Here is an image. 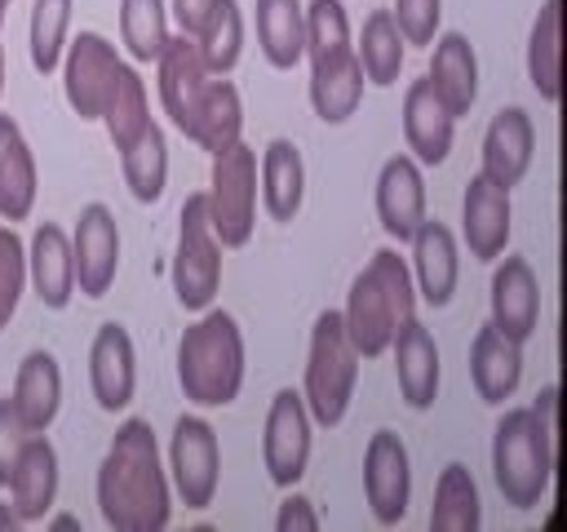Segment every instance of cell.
Wrapping results in <instances>:
<instances>
[{
	"label": "cell",
	"instance_id": "60d3db41",
	"mask_svg": "<svg viewBox=\"0 0 567 532\" xmlns=\"http://www.w3.org/2000/svg\"><path fill=\"white\" fill-rule=\"evenodd\" d=\"M22 288H27V244L18 239L13 222H4L0 226V332L13 319Z\"/></svg>",
	"mask_w": 567,
	"mask_h": 532
},
{
	"label": "cell",
	"instance_id": "d6986e66",
	"mask_svg": "<svg viewBox=\"0 0 567 532\" xmlns=\"http://www.w3.org/2000/svg\"><path fill=\"white\" fill-rule=\"evenodd\" d=\"M536 155V124L523 106H501L483 133V177L496 186H518Z\"/></svg>",
	"mask_w": 567,
	"mask_h": 532
},
{
	"label": "cell",
	"instance_id": "bcb514c9",
	"mask_svg": "<svg viewBox=\"0 0 567 532\" xmlns=\"http://www.w3.org/2000/svg\"><path fill=\"white\" fill-rule=\"evenodd\" d=\"M208 9H213V0H173V22H177V31L195 40L199 27H204V18H208Z\"/></svg>",
	"mask_w": 567,
	"mask_h": 532
},
{
	"label": "cell",
	"instance_id": "8992f818",
	"mask_svg": "<svg viewBox=\"0 0 567 532\" xmlns=\"http://www.w3.org/2000/svg\"><path fill=\"white\" fill-rule=\"evenodd\" d=\"M217 288H221V244L208 222V200H204V191H195L182 200V213H177L173 293H177L182 310L199 315L204 306L217 301Z\"/></svg>",
	"mask_w": 567,
	"mask_h": 532
},
{
	"label": "cell",
	"instance_id": "44dd1931",
	"mask_svg": "<svg viewBox=\"0 0 567 532\" xmlns=\"http://www.w3.org/2000/svg\"><path fill=\"white\" fill-rule=\"evenodd\" d=\"M27 284L35 288L40 306L66 310L75 297V257H71V235L58 222H40L31 244H27Z\"/></svg>",
	"mask_w": 567,
	"mask_h": 532
},
{
	"label": "cell",
	"instance_id": "1f68e13d",
	"mask_svg": "<svg viewBox=\"0 0 567 532\" xmlns=\"http://www.w3.org/2000/svg\"><path fill=\"white\" fill-rule=\"evenodd\" d=\"M527 80L545 102L563 98V0H545L536 9L527 35Z\"/></svg>",
	"mask_w": 567,
	"mask_h": 532
},
{
	"label": "cell",
	"instance_id": "484cf974",
	"mask_svg": "<svg viewBox=\"0 0 567 532\" xmlns=\"http://www.w3.org/2000/svg\"><path fill=\"white\" fill-rule=\"evenodd\" d=\"M239 133H244V98H239L235 80L208 75V84L199 89V98L190 106V120H186L182 137H190L195 146H204L213 155V151L230 146Z\"/></svg>",
	"mask_w": 567,
	"mask_h": 532
},
{
	"label": "cell",
	"instance_id": "7bdbcfd3",
	"mask_svg": "<svg viewBox=\"0 0 567 532\" xmlns=\"http://www.w3.org/2000/svg\"><path fill=\"white\" fill-rule=\"evenodd\" d=\"M27 426H22V417H18V408H13V399H0V488L9 483V474H13V466H18V452H22V443H27Z\"/></svg>",
	"mask_w": 567,
	"mask_h": 532
},
{
	"label": "cell",
	"instance_id": "ba28073f",
	"mask_svg": "<svg viewBox=\"0 0 567 532\" xmlns=\"http://www.w3.org/2000/svg\"><path fill=\"white\" fill-rule=\"evenodd\" d=\"M217 479H221L217 430L204 417H177L168 439V488L182 497L186 510H204L217 497Z\"/></svg>",
	"mask_w": 567,
	"mask_h": 532
},
{
	"label": "cell",
	"instance_id": "52a82bcc",
	"mask_svg": "<svg viewBox=\"0 0 567 532\" xmlns=\"http://www.w3.org/2000/svg\"><path fill=\"white\" fill-rule=\"evenodd\" d=\"M208 222L221 248H244L257 222V155L244 137L213 151V186L204 191Z\"/></svg>",
	"mask_w": 567,
	"mask_h": 532
},
{
	"label": "cell",
	"instance_id": "9a60e30c",
	"mask_svg": "<svg viewBox=\"0 0 567 532\" xmlns=\"http://www.w3.org/2000/svg\"><path fill=\"white\" fill-rule=\"evenodd\" d=\"M89 386H93V399L97 408L106 412H120L133 403V390H137V350H133V337L124 324H102L93 332V346H89Z\"/></svg>",
	"mask_w": 567,
	"mask_h": 532
},
{
	"label": "cell",
	"instance_id": "f6af8a7d",
	"mask_svg": "<svg viewBox=\"0 0 567 532\" xmlns=\"http://www.w3.org/2000/svg\"><path fill=\"white\" fill-rule=\"evenodd\" d=\"M527 412H532V421L540 426V434H545V439L558 448V386H545Z\"/></svg>",
	"mask_w": 567,
	"mask_h": 532
},
{
	"label": "cell",
	"instance_id": "277c9868",
	"mask_svg": "<svg viewBox=\"0 0 567 532\" xmlns=\"http://www.w3.org/2000/svg\"><path fill=\"white\" fill-rule=\"evenodd\" d=\"M554 466H558V448L540 434L532 412L527 408L501 412L492 430V479L501 488V501H509L514 510H536L549 492Z\"/></svg>",
	"mask_w": 567,
	"mask_h": 532
},
{
	"label": "cell",
	"instance_id": "ac0fdd59",
	"mask_svg": "<svg viewBox=\"0 0 567 532\" xmlns=\"http://www.w3.org/2000/svg\"><path fill=\"white\" fill-rule=\"evenodd\" d=\"M452 137H456V115L443 106V98L434 93V84L421 75L408 84L403 93V142L408 155L416 164H443L452 155Z\"/></svg>",
	"mask_w": 567,
	"mask_h": 532
},
{
	"label": "cell",
	"instance_id": "d590c367",
	"mask_svg": "<svg viewBox=\"0 0 567 532\" xmlns=\"http://www.w3.org/2000/svg\"><path fill=\"white\" fill-rule=\"evenodd\" d=\"M195 44H199V58H204L208 75H230L239 53H244V9H239V0H213Z\"/></svg>",
	"mask_w": 567,
	"mask_h": 532
},
{
	"label": "cell",
	"instance_id": "6da1fadb",
	"mask_svg": "<svg viewBox=\"0 0 567 532\" xmlns=\"http://www.w3.org/2000/svg\"><path fill=\"white\" fill-rule=\"evenodd\" d=\"M97 510L106 528L120 532H159L173 519V488L159 461V443L146 417H128L102 466H97Z\"/></svg>",
	"mask_w": 567,
	"mask_h": 532
},
{
	"label": "cell",
	"instance_id": "ffe728a7",
	"mask_svg": "<svg viewBox=\"0 0 567 532\" xmlns=\"http://www.w3.org/2000/svg\"><path fill=\"white\" fill-rule=\"evenodd\" d=\"M9 505L22 523H40L53 501H58V452L49 443L44 430H31L22 452H18V466L9 474Z\"/></svg>",
	"mask_w": 567,
	"mask_h": 532
},
{
	"label": "cell",
	"instance_id": "4316f807",
	"mask_svg": "<svg viewBox=\"0 0 567 532\" xmlns=\"http://www.w3.org/2000/svg\"><path fill=\"white\" fill-rule=\"evenodd\" d=\"M257 200L275 222H292L306 200V160L288 137H275L257 160Z\"/></svg>",
	"mask_w": 567,
	"mask_h": 532
},
{
	"label": "cell",
	"instance_id": "30bf717a",
	"mask_svg": "<svg viewBox=\"0 0 567 532\" xmlns=\"http://www.w3.org/2000/svg\"><path fill=\"white\" fill-rule=\"evenodd\" d=\"M310 412L301 390H279L266 408V426H261V461L275 488H292L306 474L310 461Z\"/></svg>",
	"mask_w": 567,
	"mask_h": 532
},
{
	"label": "cell",
	"instance_id": "603a6c76",
	"mask_svg": "<svg viewBox=\"0 0 567 532\" xmlns=\"http://www.w3.org/2000/svg\"><path fill=\"white\" fill-rule=\"evenodd\" d=\"M159 62V102H164V115L173 120V129H186L190 120V106L199 98V89L208 84V66L199 58V44L190 35H168L164 49L155 53Z\"/></svg>",
	"mask_w": 567,
	"mask_h": 532
},
{
	"label": "cell",
	"instance_id": "3957f363",
	"mask_svg": "<svg viewBox=\"0 0 567 532\" xmlns=\"http://www.w3.org/2000/svg\"><path fill=\"white\" fill-rule=\"evenodd\" d=\"M177 386L199 408L235 403L244 386V332L230 310L204 306L177 341Z\"/></svg>",
	"mask_w": 567,
	"mask_h": 532
},
{
	"label": "cell",
	"instance_id": "4fadbf2b",
	"mask_svg": "<svg viewBox=\"0 0 567 532\" xmlns=\"http://www.w3.org/2000/svg\"><path fill=\"white\" fill-rule=\"evenodd\" d=\"M487 297H492V324L509 337V341H527L540 324V279L532 270L527 257L509 253L496 262L492 270V284H487Z\"/></svg>",
	"mask_w": 567,
	"mask_h": 532
},
{
	"label": "cell",
	"instance_id": "9c48e42d",
	"mask_svg": "<svg viewBox=\"0 0 567 532\" xmlns=\"http://www.w3.org/2000/svg\"><path fill=\"white\" fill-rule=\"evenodd\" d=\"M62 93L71 102V111L80 120H102V106L120 80V53L106 35L97 31H80L66 49H62Z\"/></svg>",
	"mask_w": 567,
	"mask_h": 532
},
{
	"label": "cell",
	"instance_id": "d6a6232c",
	"mask_svg": "<svg viewBox=\"0 0 567 532\" xmlns=\"http://www.w3.org/2000/svg\"><path fill=\"white\" fill-rule=\"evenodd\" d=\"M120 168H124L128 195L137 204H155L164 195V182H168V142H164V129L155 120L120 151Z\"/></svg>",
	"mask_w": 567,
	"mask_h": 532
},
{
	"label": "cell",
	"instance_id": "c3c4849f",
	"mask_svg": "<svg viewBox=\"0 0 567 532\" xmlns=\"http://www.w3.org/2000/svg\"><path fill=\"white\" fill-rule=\"evenodd\" d=\"M0 528H22V519L13 514V505H9V501H0Z\"/></svg>",
	"mask_w": 567,
	"mask_h": 532
},
{
	"label": "cell",
	"instance_id": "7a4b0ae2",
	"mask_svg": "<svg viewBox=\"0 0 567 532\" xmlns=\"http://www.w3.org/2000/svg\"><path fill=\"white\" fill-rule=\"evenodd\" d=\"M412 315H416V288H412L408 257L394 248H377L368 257V266L354 275L346 306H341L350 346L359 350V359H377L390 350V337Z\"/></svg>",
	"mask_w": 567,
	"mask_h": 532
},
{
	"label": "cell",
	"instance_id": "d4e9b609",
	"mask_svg": "<svg viewBox=\"0 0 567 532\" xmlns=\"http://www.w3.org/2000/svg\"><path fill=\"white\" fill-rule=\"evenodd\" d=\"M470 381L483 403H505L523 381V346L496 324H483L470 341Z\"/></svg>",
	"mask_w": 567,
	"mask_h": 532
},
{
	"label": "cell",
	"instance_id": "7402d4cb",
	"mask_svg": "<svg viewBox=\"0 0 567 532\" xmlns=\"http://www.w3.org/2000/svg\"><path fill=\"white\" fill-rule=\"evenodd\" d=\"M394 346V381L408 408H430L439 399V341L425 324H416V315L390 337Z\"/></svg>",
	"mask_w": 567,
	"mask_h": 532
},
{
	"label": "cell",
	"instance_id": "74e56055",
	"mask_svg": "<svg viewBox=\"0 0 567 532\" xmlns=\"http://www.w3.org/2000/svg\"><path fill=\"white\" fill-rule=\"evenodd\" d=\"M120 40L133 62H155V53L168 40L164 0H120Z\"/></svg>",
	"mask_w": 567,
	"mask_h": 532
},
{
	"label": "cell",
	"instance_id": "b9f144b4",
	"mask_svg": "<svg viewBox=\"0 0 567 532\" xmlns=\"http://www.w3.org/2000/svg\"><path fill=\"white\" fill-rule=\"evenodd\" d=\"M394 27L403 35V44L430 49L439 35V18H443V0H394Z\"/></svg>",
	"mask_w": 567,
	"mask_h": 532
},
{
	"label": "cell",
	"instance_id": "2e32d148",
	"mask_svg": "<svg viewBox=\"0 0 567 532\" xmlns=\"http://www.w3.org/2000/svg\"><path fill=\"white\" fill-rule=\"evenodd\" d=\"M377 222L394 244H408L425 222V177L412 155H390L377 173Z\"/></svg>",
	"mask_w": 567,
	"mask_h": 532
},
{
	"label": "cell",
	"instance_id": "e0dca14e",
	"mask_svg": "<svg viewBox=\"0 0 567 532\" xmlns=\"http://www.w3.org/2000/svg\"><path fill=\"white\" fill-rule=\"evenodd\" d=\"M412 288L425 306H447L452 293H456V275H461V253H456V235L447 222H434L425 217L416 231H412Z\"/></svg>",
	"mask_w": 567,
	"mask_h": 532
},
{
	"label": "cell",
	"instance_id": "7c38bea8",
	"mask_svg": "<svg viewBox=\"0 0 567 532\" xmlns=\"http://www.w3.org/2000/svg\"><path fill=\"white\" fill-rule=\"evenodd\" d=\"M71 257H75V288L84 297H106L120 270V226L115 213L106 204H84L75 217V235H71Z\"/></svg>",
	"mask_w": 567,
	"mask_h": 532
},
{
	"label": "cell",
	"instance_id": "681fc988",
	"mask_svg": "<svg viewBox=\"0 0 567 532\" xmlns=\"http://www.w3.org/2000/svg\"><path fill=\"white\" fill-rule=\"evenodd\" d=\"M0 35H4V13H0ZM0 93H4V40H0Z\"/></svg>",
	"mask_w": 567,
	"mask_h": 532
},
{
	"label": "cell",
	"instance_id": "ab89813d",
	"mask_svg": "<svg viewBox=\"0 0 567 532\" xmlns=\"http://www.w3.org/2000/svg\"><path fill=\"white\" fill-rule=\"evenodd\" d=\"M350 13L341 0H310L306 4V53L310 62H332L350 53Z\"/></svg>",
	"mask_w": 567,
	"mask_h": 532
},
{
	"label": "cell",
	"instance_id": "f35d334b",
	"mask_svg": "<svg viewBox=\"0 0 567 532\" xmlns=\"http://www.w3.org/2000/svg\"><path fill=\"white\" fill-rule=\"evenodd\" d=\"M71 4H75V0H31L27 40H31V62H35L40 75H53L58 62H62L66 27H71Z\"/></svg>",
	"mask_w": 567,
	"mask_h": 532
},
{
	"label": "cell",
	"instance_id": "7dc6e473",
	"mask_svg": "<svg viewBox=\"0 0 567 532\" xmlns=\"http://www.w3.org/2000/svg\"><path fill=\"white\" fill-rule=\"evenodd\" d=\"M49 528H58V532H71V528H80V519H75V514H53V519H49Z\"/></svg>",
	"mask_w": 567,
	"mask_h": 532
},
{
	"label": "cell",
	"instance_id": "836d02e7",
	"mask_svg": "<svg viewBox=\"0 0 567 532\" xmlns=\"http://www.w3.org/2000/svg\"><path fill=\"white\" fill-rule=\"evenodd\" d=\"M483 523L478 505V483L461 461H447L434 483V505H430V528L439 532H474Z\"/></svg>",
	"mask_w": 567,
	"mask_h": 532
},
{
	"label": "cell",
	"instance_id": "4dcf8cb0",
	"mask_svg": "<svg viewBox=\"0 0 567 532\" xmlns=\"http://www.w3.org/2000/svg\"><path fill=\"white\" fill-rule=\"evenodd\" d=\"M257 49L275 71H292L306 53V4L301 0H257L252 4Z\"/></svg>",
	"mask_w": 567,
	"mask_h": 532
},
{
	"label": "cell",
	"instance_id": "5b68a950",
	"mask_svg": "<svg viewBox=\"0 0 567 532\" xmlns=\"http://www.w3.org/2000/svg\"><path fill=\"white\" fill-rule=\"evenodd\" d=\"M359 381V350L346 337L341 310H323L310 324V350H306V377H301V399L315 426L332 430L350 412Z\"/></svg>",
	"mask_w": 567,
	"mask_h": 532
},
{
	"label": "cell",
	"instance_id": "5bb4252c",
	"mask_svg": "<svg viewBox=\"0 0 567 532\" xmlns=\"http://www.w3.org/2000/svg\"><path fill=\"white\" fill-rule=\"evenodd\" d=\"M509 222H514V204L509 191L487 182L483 173L465 182L461 195V235H465V253L474 262H496L509 244Z\"/></svg>",
	"mask_w": 567,
	"mask_h": 532
},
{
	"label": "cell",
	"instance_id": "cb8c5ba5",
	"mask_svg": "<svg viewBox=\"0 0 567 532\" xmlns=\"http://www.w3.org/2000/svg\"><path fill=\"white\" fill-rule=\"evenodd\" d=\"M425 80L434 84V93L443 98V106L461 120L470 115L474 98H478V53L465 40V31H443L434 35V53H430V71Z\"/></svg>",
	"mask_w": 567,
	"mask_h": 532
},
{
	"label": "cell",
	"instance_id": "f546056e",
	"mask_svg": "<svg viewBox=\"0 0 567 532\" xmlns=\"http://www.w3.org/2000/svg\"><path fill=\"white\" fill-rule=\"evenodd\" d=\"M363 66H359V53H341L332 62H310V111L323 120V124H346L359 102H363Z\"/></svg>",
	"mask_w": 567,
	"mask_h": 532
},
{
	"label": "cell",
	"instance_id": "ee69618b",
	"mask_svg": "<svg viewBox=\"0 0 567 532\" xmlns=\"http://www.w3.org/2000/svg\"><path fill=\"white\" fill-rule=\"evenodd\" d=\"M275 528H279V532H292V528L315 532V528H319V510H315V501H310V497H301V492H292L288 501H279Z\"/></svg>",
	"mask_w": 567,
	"mask_h": 532
},
{
	"label": "cell",
	"instance_id": "f1b7e54d",
	"mask_svg": "<svg viewBox=\"0 0 567 532\" xmlns=\"http://www.w3.org/2000/svg\"><path fill=\"white\" fill-rule=\"evenodd\" d=\"M35 155L18 129L13 115H0V217L4 222H22L35 208Z\"/></svg>",
	"mask_w": 567,
	"mask_h": 532
},
{
	"label": "cell",
	"instance_id": "83f0119b",
	"mask_svg": "<svg viewBox=\"0 0 567 532\" xmlns=\"http://www.w3.org/2000/svg\"><path fill=\"white\" fill-rule=\"evenodd\" d=\"M9 399H13V408H18L27 430H49L53 426L58 403H62V368H58V359L44 346L22 355Z\"/></svg>",
	"mask_w": 567,
	"mask_h": 532
},
{
	"label": "cell",
	"instance_id": "f907efd6",
	"mask_svg": "<svg viewBox=\"0 0 567 532\" xmlns=\"http://www.w3.org/2000/svg\"><path fill=\"white\" fill-rule=\"evenodd\" d=\"M4 9H9V0H0V13H4Z\"/></svg>",
	"mask_w": 567,
	"mask_h": 532
},
{
	"label": "cell",
	"instance_id": "8fae6325",
	"mask_svg": "<svg viewBox=\"0 0 567 532\" xmlns=\"http://www.w3.org/2000/svg\"><path fill=\"white\" fill-rule=\"evenodd\" d=\"M363 497L381 528H394L412 501V461L408 443L394 430H377L363 448Z\"/></svg>",
	"mask_w": 567,
	"mask_h": 532
},
{
	"label": "cell",
	"instance_id": "8d00e7d4",
	"mask_svg": "<svg viewBox=\"0 0 567 532\" xmlns=\"http://www.w3.org/2000/svg\"><path fill=\"white\" fill-rule=\"evenodd\" d=\"M155 115H151V102H146V84H142V75H137V66H120V80H115V89H111V98H106V106H102V124H106V133H111V146L115 151H124L146 124H151Z\"/></svg>",
	"mask_w": 567,
	"mask_h": 532
},
{
	"label": "cell",
	"instance_id": "e575fe53",
	"mask_svg": "<svg viewBox=\"0 0 567 532\" xmlns=\"http://www.w3.org/2000/svg\"><path fill=\"white\" fill-rule=\"evenodd\" d=\"M403 35H399V27H394V13L390 9H372L368 18H363V27H359V66H363V75L372 80V84H381V89H390L394 80H399V71H403Z\"/></svg>",
	"mask_w": 567,
	"mask_h": 532
}]
</instances>
